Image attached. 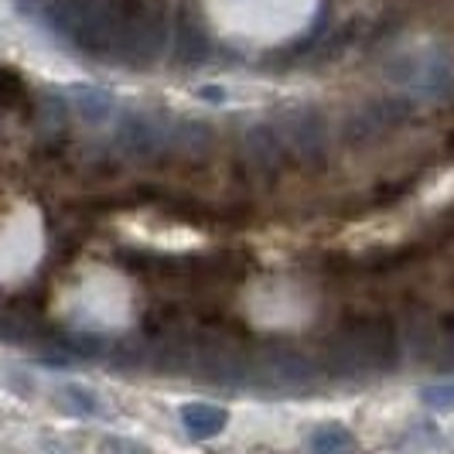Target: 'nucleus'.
I'll use <instances>...</instances> for the list:
<instances>
[{"instance_id": "nucleus-8", "label": "nucleus", "mask_w": 454, "mask_h": 454, "mask_svg": "<svg viewBox=\"0 0 454 454\" xmlns=\"http://www.w3.org/2000/svg\"><path fill=\"white\" fill-rule=\"evenodd\" d=\"M410 110H413L410 99H376V103H365V106L348 114V120L341 123V134H345V140H352V144H365L372 137L400 127L410 116Z\"/></svg>"}, {"instance_id": "nucleus-10", "label": "nucleus", "mask_w": 454, "mask_h": 454, "mask_svg": "<svg viewBox=\"0 0 454 454\" xmlns=\"http://www.w3.org/2000/svg\"><path fill=\"white\" fill-rule=\"evenodd\" d=\"M215 144V130L205 120H178L171 127V151L188 160H205L212 154Z\"/></svg>"}, {"instance_id": "nucleus-16", "label": "nucleus", "mask_w": 454, "mask_h": 454, "mask_svg": "<svg viewBox=\"0 0 454 454\" xmlns=\"http://www.w3.org/2000/svg\"><path fill=\"white\" fill-rule=\"evenodd\" d=\"M27 103V90H24V79L18 72L0 66V110H18Z\"/></svg>"}, {"instance_id": "nucleus-17", "label": "nucleus", "mask_w": 454, "mask_h": 454, "mask_svg": "<svg viewBox=\"0 0 454 454\" xmlns=\"http://www.w3.org/2000/svg\"><path fill=\"white\" fill-rule=\"evenodd\" d=\"M96 454H151L144 444L127 441V437H99L96 441Z\"/></svg>"}, {"instance_id": "nucleus-7", "label": "nucleus", "mask_w": 454, "mask_h": 454, "mask_svg": "<svg viewBox=\"0 0 454 454\" xmlns=\"http://www.w3.org/2000/svg\"><path fill=\"white\" fill-rule=\"evenodd\" d=\"M243 160H247L253 182L267 184V188L280 182L284 171L294 164L273 123H253L243 130Z\"/></svg>"}, {"instance_id": "nucleus-12", "label": "nucleus", "mask_w": 454, "mask_h": 454, "mask_svg": "<svg viewBox=\"0 0 454 454\" xmlns=\"http://www.w3.org/2000/svg\"><path fill=\"white\" fill-rule=\"evenodd\" d=\"M229 424V413L223 407H215V403H202V400H195V403H184L182 407V427L195 441H208V437H215V434H223Z\"/></svg>"}, {"instance_id": "nucleus-15", "label": "nucleus", "mask_w": 454, "mask_h": 454, "mask_svg": "<svg viewBox=\"0 0 454 454\" xmlns=\"http://www.w3.org/2000/svg\"><path fill=\"white\" fill-rule=\"evenodd\" d=\"M427 365L437 372H454V315L437 318V339H434V352Z\"/></svg>"}, {"instance_id": "nucleus-14", "label": "nucleus", "mask_w": 454, "mask_h": 454, "mask_svg": "<svg viewBox=\"0 0 454 454\" xmlns=\"http://www.w3.org/2000/svg\"><path fill=\"white\" fill-rule=\"evenodd\" d=\"M55 403L66 413H72V417H96L103 410V403L96 400V393H90L86 387H72V383L55 389Z\"/></svg>"}, {"instance_id": "nucleus-5", "label": "nucleus", "mask_w": 454, "mask_h": 454, "mask_svg": "<svg viewBox=\"0 0 454 454\" xmlns=\"http://www.w3.org/2000/svg\"><path fill=\"white\" fill-rule=\"evenodd\" d=\"M318 363L294 345H260L250 352V383L270 393H304L318 383Z\"/></svg>"}, {"instance_id": "nucleus-9", "label": "nucleus", "mask_w": 454, "mask_h": 454, "mask_svg": "<svg viewBox=\"0 0 454 454\" xmlns=\"http://www.w3.org/2000/svg\"><path fill=\"white\" fill-rule=\"evenodd\" d=\"M212 55V38L205 31L202 18H195L192 11H182L175 21V62L178 66H202Z\"/></svg>"}, {"instance_id": "nucleus-19", "label": "nucleus", "mask_w": 454, "mask_h": 454, "mask_svg": "<svg viewBox=\"0 0 454 454\" xmlns=\"http://www.w3.org/2000/svg\"><path fill=\"white\" fill-rule=\"evenodd\" d=\"M199 99H212V103H223V99H226V92L219 90V86H202V90H199Z\"/></svg>"}, {"instance_id": "nucleus-1", "label": "nucleus", "mask_w": 454, "mask_h": 454, "mask_svg": "<svg viewBox=\"0 0 454 454\" xmlns=\"http://www.w3.org/2000/svg\"><path fill=\"white\" fill-rule=\"evenodd\" d=\"M400 359H403V345H400L396 318L365 311V315L345 318L321 341L318 369L339 383H365V380L396 372Z\"/></svg>"}, {"instance_id": "nucleus-6", "label": "nucleus", "mask_w": 454, "mask_h": 454, "mask_svg": "<svg viewBox=\"0 0 454 454\" xmlns=\"http://www.w3.org/2000/svg\"><path fill=\"white\" fill-rule=\"evenodd\" d=\"M171 120L154 110H130L120 116L116 123V151L130 160H158L164 154H171Z\"/></svg>"}, {"instance_id": "nucleus-18", "label": "nucleus", "mask_w": 454, "mask_h": 454, "mask_svg": "<svg viewBox=\"0 0 454 454\" xmlns=\"http://www.w3.org/2000/svg\"><path fill=\"white\" fill-rule=\"evenodd\" d=\"M420 400L434 410H454V383H437L420 393Z\"/></svg>"}, {"instance_id": "nucleus-4", "label": "nucleus", "mask_w": 454, "mask_h": 454, "mask_svg": "<svg viewBox=\"0 0 454 454\" xmlns=\"http://www.w3.org/2000/svg\"><path fill=\"white\" fill-rule=\"evenodd\" d=\"M273 127L294 164L308 168V171L325 168L328 151H332V134H328V116L321 114L318 106H311V103L284 106L273 116Z\"/></svg>"}, {"instance_id": "nucleus-2", "label": "nucleus", "mask_w": 454, "mask_h": 454, "mask_svg": "<svg viewBox=\"0 0 454 454\" xmlns=\"http://www.w3.org/2000/svg\"><path fill=\"white\" fill-rule=\"evenodd\" d=\"M387 79L420 103H444L454 96V55L441 45H413L387 59Z\"/></svg>"}, {"instance_id": "nucleus-13", "label": "nucleus", "mask_w": 454, "mask_h": 454, "mask_svg": "<svg viewBox=\"0 0 454 454\" xmlns=\"http://www.w3.org/2000/svg\"><path fill=\"white\" fill-rule=\"evenodd\" d=\"M308 448L315 454H356L359 451V441H356V434L348 431V427H341V424H321L308 437Z\"/></svg>"}, {"instance_id": "nucleus-3", "label": "nucleus", "mask_w": 454, "mask_h": 454, "mask_svg": "<svg viewBox=\"0 0 454 454\" xmlns=\"http://www.w3.org/2000/svg\"><path fill=\"white\" fill-rule=\"evenodd\" d=\"M188 376H195L199 383L208 387L236 389L250 383V352L239 341L208 328L192 335V359H188Z\"/></svg>"}, {"instance_id": "nucleus-11", "label": "nucleus", "mask_w": 454, "mask_h": 454, "mask_svg": "<svg viewBox=\"0 0 454 454\" xmlns=\"http://www.w3.org/2000/svg\"><path fill=\"white\" fill-rule=\"evenodd\" d=\"M66 96L72 114L79 116V120H86L90 127H99V123H106L116 114L114 92L99 90V86H72Z\"/></svg>"}]
</instances>
